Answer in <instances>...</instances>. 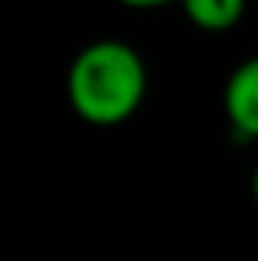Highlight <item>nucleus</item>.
Instances as JSON below:
<instances>
[{
	"instance_id": "4",
	"label": "nucleus",
	"mask_w": 258,
	"mask_h": 261,
	"mask_svg": "<svg viewBox=\"0 0 258 261\" xmlns=\"http://www.w3.org/2000/svg\"><path fill=\"white\" fill-rule=\"evenodd\" d=\"M117 4L131 7V11H159V7H170V4L180 7V0H117Z\"/></svg>"
},
{
	"instance_id": "5",
	"label": "nucleus",
	"mask_w": 258,
	"mask_h": 261,
	"mask_svg": "<svg viewBox=\"0 0 258 261\" xmlns=\"http://www.w3.org/2000/svg\"><path fill=\"white\" fill-rule=\"evenodd\" d=\"M251 198H255V205H258V163H255V173H251Z\"/></svg>"
},
{
	"instance_id": "3",
	"label": "nucleus",
	"mask_w": 258,
	"mask_h": 261,
	"mask_svg": "<svg viewBox=\"0 0 258 261\" xmlns=\"http://www.w3.org/2000/svg\"><path fill=\"white\" fill-rule=\"evenodd\" d=\"M180 11L198 32H230L241 25L248 0H180Z\"/></svg>"
},
{
	"instance_id": "1",
	"label": "nucleus",
	"mask_w": 258,
	"mask_h": 261,
	"mask_svg": "<svg viewBox=\"0 0 258 261\" xmlns=\"http://www.w3.org/2000/svg\"><path fill=\"white\" fill-rule=\"evenodd\" d=\"M67 106L88 127H121L149 95L145 57L124 39H92L67 64Z\"/></svg>"
},
{
	"instance_id": "2",
	"label": "nucleus",
	"mask_w": 258,
	"mask_h": 261,
	"mask_svg": "<svg viewBox=\"0 0 258 261\" xmlns=\"http://www.w3.org/2000/svg\"><path fill=\"white\" fill-rule=\"evenodd\" d=\"M223 113L241 141H258V53L241 60L223 82Z\"/></svg>"
}]
</instances>
